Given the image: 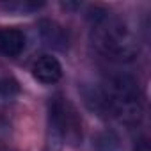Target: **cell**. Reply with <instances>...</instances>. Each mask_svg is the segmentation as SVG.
Masks as SVG:
<instances>
[{"label": "cell", "instance_id": "7", "mask_svg": "<svg viewBox=\"0 0 151 151\" xmlns=\"http://www.w3.org/2000/svg\"><path fill=\"white\" fill-rule=\"evenodd\" d=\"M20 93V84L13 77H2L0 78V96L2 98H13Z\"/></svg>", "mask_w": 151, "mask_h": 151}, {"label": "cell", "instance_id": "6", "mask_svg": "<svg viewBox=\"0 0 151 151\" xmlns=\"http://www.w3.org/2000/svg\"><path fill=\"white\" fill-rule=\"evenodd\" d=\"M39 34H41V39L45 41V45H48L52 48L64 50L68 46V34L57 22L41 20L39 22Z\"/></svg>", "mask_w": 151, "mask_h": 151}, {"label": "cell", "instance_id": "8", "mask_svg": "<svg viewBox=\"0 0 151 151\" xmlns=\"http://www.w3.org/2000/svg\"><path fill=\"white\" fill-rule=\"evenodd\" d=\"M7 9H16L18 13H30V11H36V9H39V7H43V4L39 2V4H36V2H20V4H7L6 6Z\"/></svg>", "mask_w": 151, "mask_h": 151}, {"label": "cell", "instance_id": "3", "mask_svg": "<svg viewBox=\"0 0 151 151\" xmlns=\"http://www.w3.org/2000/svg\"><path fill=\"white\" fill-rule=\"evenodd\" d=\"M82 139V123L75 107L60 96H55L48 105V151H60L62 144H78Z\"/></svg>", "mask_w": 151, "mask_h": 151}, {"label": "cell", "instance_id": "2", "mask_svg": "<svg viewBox=\"0 0 151 151\" xmlns=\"http://www.w3.org/2000/svg\"><path fill=\"white\" fill-rule=\"evenodd\" d=\"M89 20L93 22V41L101 53L117 60H130L137 55L139 45L132 30L119 18L110 16L107 9H91Z\"/></svg>", "mask_w": 151, "mask_h": 151}, {"label": "cell", "instance_id": "1", "mask_svg": "<svg viewBox=\"0 0 151 151\" xmlns=\"http://www.w3.org/2000/svg\"><path fill=\"white\" fill-rule=\"evenodd\" d=\"M98 112H109L124 124H137L142 119V100L139 84L130 75H116L94 96Z\"/></svg>", "mask_w": 151, "mask_h": 151}, {"label": "cell", "instance_id": "4", "mask_svg": "<svg viewBox=\"0 0 151 151\" xmlns=\"http://www.w3.org/2000/svg\"><path fill=\"white\" fill-rule=\"evenodd\" d=\"M32 77L46 86H52L60 80L62 77V66L53 55H41L32 64Z\"/></svg>", "mask_w": 151, "mask_h": 151}, {"label": "cell", "instance_id": "5", "mask_svg": "<svg viewBox=\"0 0 151 151\" xmlns=\"http://www.w3.org/2000/svg\"><path fill=\"white\" fill-rule=\"evenodd\" d=\"M25 34L20 29L6 27L0 29V55L4 57H16L25 48Z\"/></svg>", "mask_w": 151, "mask_h": 151}, {"label": "cell", "instance_id": "9", "mask_svg": "<svg viewBox=\"0 0 151 151\" xmlns=\"http://www.w3.org/2000/svg\"><path fill=\"white\" fill-rule=\"evenodd\" d=\"M135 151H149V146H147V142H146V140H140V144L135 147Z\"/></svg>", "mask_w": 151, "mask_h": 151}]
</instances>
